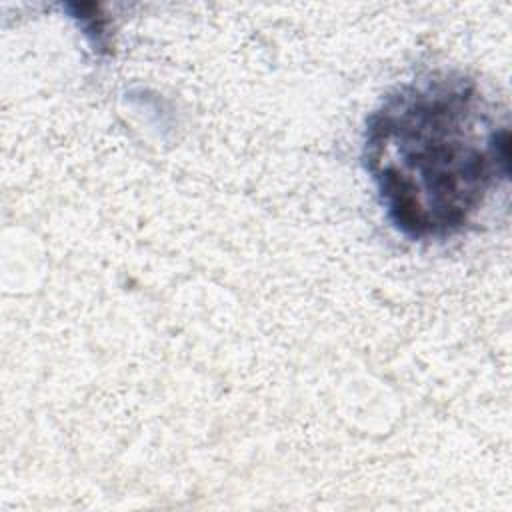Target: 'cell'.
Returning a JSON list of instances; mask_svg holds the SVG:
<instances>
[{
	"label": "cell",
	"mask_w": 512,
	"mask_h": 512,
	"mask_svg": "<svg viewBox=\"0 0 512 512\" xmlns=\"http://www.w3.org/2000/svg\"><path fill=\"white\" fill-rule=\"evenodd\" d=\"M362 164L398 234L412 242L452 238L508 182L506 112L464 72L420 74L368 114Z\"/></svg>",
	"instance_id": "obj_1"
}]
</instances>
